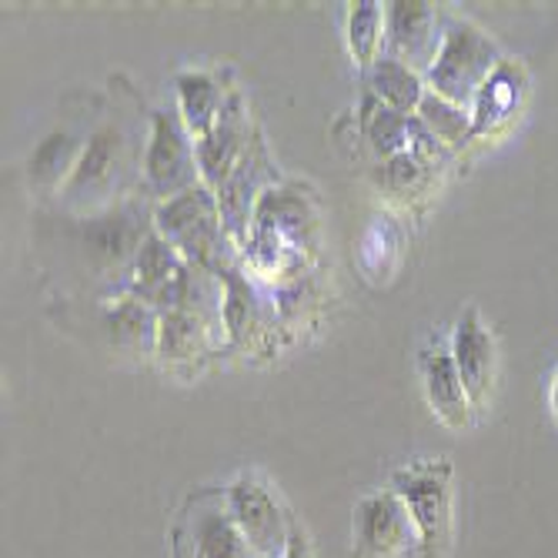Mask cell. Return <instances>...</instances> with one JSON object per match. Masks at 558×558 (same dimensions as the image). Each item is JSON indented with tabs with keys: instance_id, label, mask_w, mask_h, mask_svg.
Wrapping results in <instances>:
<instances>
[{
	"instance_id": "obj_15",
	"label": "cell",
	"mask_w": 558,
	"mask_h": 558,
	"mask_svg": "<svg viewBox=\"0 0 558 558\" xmlns=\"http://www.w3.org/2000/svg\"><path fill=\"white\" fill-rule=\"evenodd\" d=\"M418 375H422V388H425L428 409L435 412V418L445 422L454 432L469 428L475 404H472V398L465 391V381H462L459 368H454L451 348H445V344L425 348L418 354Z\"/></svg>"
},
{
	"instance_id": "obj_21",
	"label": "cell",
	"mask_w": 558,
	"mask_h": 558,
	"mask_svg": "<svg viewBox=\"0 0 558 558\" xmlns=\"http://www.w3.org/2000/svg\"><path fill=\"white\" fill-rule=\"evenodd\" d=\"M365 90L375 94L385 108L404 114V118H415L422 100L428 94L425 77L418 71H412L409 64H401L388 54H381L368 71H365Z\"/></svg>"
},
{
	"instance_id": "obj_2",
	"label": "cell",
	"mask_w": 558,
	"mask_h": 558,
	"mask_svg": "<svg viewBox=\"0 0 558 558\" xmlns=\"http://www.w3.org/2000/svg\"><path fill=\"white\" fill-rule=\"evenodd\" d=\"M147 131L124 108H114L90 128L77 171L58 194L61 215H94L131 197L128 187L141 181Z\"/></svg>"
},
{
	"instance_id": "obj_16",
	"label": "cell",
	"mask_w": 558,
	"mask_h": 558,
	"mask_svg": "<svg viewBox=\"0 0 558 558\" xmlns=\"http://www.w3.org/2000/svg\"><path fill=\"white\" fill-rule=\"evenodd\" d=\"M187 538H191L194 558H258L244 542L241 529L234 525L228 501L218 495L191 498Z\"/></svg>"
},
{
	"instance_id": "obj_18",
	"label": "cell",
	"mask_w": 558,
	"mask_h": 558,
	"mask_svg": "<svg viewBox=\"0 0 558 558\" xmlns=\"http://www.w3.org/2000/svg\"><path fill=\"white\" fill-rule=\"evenodd\" d=\"M251 231L262 234H275L278 241H294L301 244L315 231V208L312 201L304 197L298 187L288 184H271L258 208H255V221H251Z\"/></svg>"
},
{
	"instance_id": "obj_4",
	"label": "cell",
	"mask_w": 558,
	"mask_h": 558,
	"mask_svg": "<svg viewBox=\"0 0 558 558\" xmlns=\"http://www.w3.org/2000/svg\"><path fill=\"white\" fill-rule=\"evenodd\" d=\"M501 47L492 34H485L478 24L445 14L441 27V47L435 54V64L425 74V87L451 105L472 108L475 94L488 81V74L501 64Z\"/></svg>"
},
{
	"instance_id": "obj_23",
	"label": "cell",
	"mask_w": 558,
	"mask_h": 558,
	"mask_svg": "<svg viewBox=\"0 0 558 558\" xmlns=\"http://www.w3.org/2000/svg\"><path fill=\"white\" fill-rule=\"evenodd\" d=\"M359 131H362L365 147L375 155V161L398 158L412 144V118L385 108L368 90L362 94V105H359Z\"/></svg>"
},
{
	"instance_id": "obj_26",
	"label": "cell",
	"mask_w": 558,
	"mask_h": 558,
	"mask_svg": "<svg viewBox=\"0 0 558 558\" xmlns=\"http://www.w3.org/2000/svg\"><path fill=\"white\" fill-rule=\"evenodd\" d=\"M375 184L388 194H398V197H412V194H422L432 187L435 181V168L425 165L422 158H415L412 150H404L398 158H388V161H378L375 171H372Z\"/></svg>"
},
{
	"instance_id": "obj_9",
	"label": "cell",
	"mask_w": 558,
	"mask_h": 558,
	"mask_svg": "<svg viewBox=\"0 0 558 558\" xmlns=\"http://www.w3.org/2000/svg\"><path fill=\"white\" fill-rule=\"evenodd\" d=\"M445 17L425 0H391L385 4V54L409 64L422 77L435 64Z\"/></svg>"
},
{
	"instance_id": "obj_5",
	"label": "cell",
	"mask_w": 558,
	"mask_h": 558,
	"mask_svg": "<svg viewBox=\"0 0 558 558\" xmlns=\"http://www.w3.org/2000/svg\"><path fill=\"white\" fill-rule=\"evenodd\" d=\"M197 184H205L197 165V141L187 131L178 105L155 108L147 114V147L141 168L144 197L161 205V201H171Z\"/></svg>"
},
{
	"instance_id": "obj_13",
	"label": "cell",
	"mask_w": 558,
	"mask_h": 558,
	"mask_svg": "<svg viewBox=\"0 0 558 558\" xmlns=\"http://www.w3.org/2000/svg\"><path fill=\"white\" fill-rule=\"evenodd\" d=\"M158 322L161 315L131 294L100 298L94 312L97 338L118 354H158Z\"/></svg>"
},
{
	"instance_id": "obj_24",
	"label": "cell",
	"mask_w": 558,
	"mask_h": 558,
	"mask_svg": "<svg viewBox=\"0 0 558 558\" xmlns=\"http://www.w3.org/2000/svg\"><path fill=\"white\" fill-rule=\"evenodd\" d=\"M348 50L362 74L385 54V4H378V0H359V4H351Z\"/></svg>"
},
{
	"instance_id": "obj_3",
	"label": "cell",
	"mask_w": 558,
	"mask_h": 558,
	"mask_svg": "<svg viewBox=\"0 0 558 558\" xmlns=\"http://www.w3.org/2000/svg\"><path fill=\"white\" fill-rule=\"evenodd\" d=\"M155 231L168 238L194 268L221 275L225 268L238 265V244L225 228L218 194L208 184H197L155 205Z\"/></svg>"
},
{
	"instance_id": "obj_22",
	"label": "cell",
	"mask_w": 558,
	"mask_h": 558,
	"mask_svg": "<svg viewBox=\"0 0 558 558\" xmlns=\"http://www.w3.org/2000/svg\"><path fill=\"white\" fill-rule=\"evenodd\" d=\"M184 265L187 262L181 258V251L168 238H161L158 231H150L137 262H134V271H131V281H128L124 294L150 304L158 298V291H165L184 271Z\"/></svg>"
},
{
	"instance_id": "obj_1",
	"label": "cell",
	"mask_w": 558,
	"mask_h": 558,
	"mask_svg": "<svg viewBox=\"0 0 558 558\" xmlns=\"http://www.w3.org/2000/svg\"><path fill=\"white\" fill-rule=\"evenodd\" d=\"M64 255L77 275L87 278L100 298L124 294L141 247L155 231V201L131 194L105 211L64 215Z\"/></svg>"
},
{
	"instance_id": "obj_27",
	"label": "cell",
	"mask_w": 558,
	"mask_h": 558,
	"mask_svg": "<svg viewBox=\"0 0 558 558\" xmlns=\"http://www.w3.org/2000/svg\"><path fill=\"white\" fill-rule=\"evenodd\" d=\"M551 409H555V415H558V375H555V381H551Z\"/></svg>"
},
{
	"instance_id": "obj_17",
	"label": "cell",
	"mask_w": 558,
	"mask_h": 558,
	"mask_svg": "<svg viewBox=\"0 0 558 558\" xmlns=\"http://www.w3.org/2000/svg\"><path fill=\"white\" fill-rule=\"evenodd\" d=\"M87 137H90V131H81L71 124H58L54 131H47L27 158L31 187L40 194H61L64 184L71 181V174L77 171Z\"/></svg>"
},
{
	"instance_id": "obj_25",
	"label": "cell",
	"mask_w": 558,
	"mask_h": 558,
	"mask_svg": "<svg viewBox=\"0 0 558 558\" xmlns=\"http://www.w3.org/2000/svg\"><path fill=\"white\" fill-rule=\"evenodd\" d=\"M448 150L451 155H459V150L469 147V141H475V131H472V111L469 108H459V105H451V100L438 97V94H425L422 100V108L415 114Z\"/></svg>"
},
{
	"instance_id": "obj_14",
	"label": "cell",
	"mask_w": 558,
	"mask_h": 558,
	"mask_svg": "<svg viewBox=\"0 0 558 558\" xmlns=\"http://www.w3.org/2000/svg\"><path fill=\"white\" fill-rule=\"evenodd\" d=\"M529 97V71L515 58H501V64L488 74L482 90L472 100V131L475 137H488L509 128Z\"/></svg>"
},
{
	"instance_id": "obj_20",
	"label": "cell",
	"mask_w": 558,
	"mask_h": 558,
	"mask_svg": "<svg viewBox=\"0 0 558 558\" xmlns=\"http://www.w3.org/2000/svg\"><path fill=\"white\" fill-rule=\"evenodd\" d=\"M225 335L191 312H165L158 322V354L165 365H191L221 341Z\"/></svg>"
},
{
	"instance_id": "obj_19",
	"label": "cell",
	"mask_w": 558,
	"mask_h": 558,
	"mask_svg": "<svg viewBox=\"0 0 558 558\" xmlns=\"http://www.w3.org/2000/svg\"><path fill=\"white\" fill-rule=\"evenodd\" d=\"M174 90H178V111L187 131L194 134V141H201L218 124L228 97L234 94L225 87V81L215 71H181L174 77Z\"/></svg>"
},
{
	"instance_id": "obj_11",
	"label": "cell",
	"mask_w": 558,
	"mask_h": 558,
	"mask_svg": "<svg viewBox=\"0 0 558 558\" xmlns=\"http://www.w3.org/2000/svg\"><path fill=\"white\" fill-rule=\"evenodd\" d=\"M451 359H454V368H459L462 381H465V391L472 398L475 409H485L488 398H492V388H495V372H498V348H495V335L492 328L482 322V312L475 308H465L462 318L454 322V331H451Z\"/></svg>"
},
{
	"instance_id": "obj_7",
	"label": "cell",
	"mask_w": 558,
	"mask_h": 558,
	"mask_svg": "<svg viewBox=\"0 0 558 558\" xmlns=\"http://www.w3.org/2000/svg\"><path fill=\"white\" fill-rule=\"evenodd\" d=\"M354 558H415L418 525L391 488L365 495L354 505Z\"/></svg>"
},
{
	"instance_id": "obj_8",
	"label": "cell",
	"mask_w": 558,
	"mask_h": 558,
	"mask_svg": "<svg viewBox=\"0 0 558 558\" xmlns=\"http://www.w3.org/2000/svg\"><path fill=\"white\" fill-rule=\"evenodd\" d=\"M228 512L241 529L244 542L258 558H284L291 542V525L271 485L258 475H238L225 488Z\"/></svg>"
},
{
	"instance_id": "obj_10",
	"label": "cell",
	"mask_w": 558,
	"mask_h": 558,
	"mask_svg": "<svg viewBox=\"0 0 558 558\" xmlns=\"http://www.w3.org/2000/svg\"><path fill=\"white\" fill-rule=\"evenodd\" d=\"M271 184H278V171H275V161L268 158V147L262 141V134L255 131V137H251V144L244 150V158L231 171V178L215 191L225 228L234 238V244L247 241L251 221H255V208Z\"/></svg>"
},
{
	"instance_id": "obj_6",
	"label": "cell",
	"mask_w": 558,
	"mask_h": 558,
	"mask_svg": "<svg viewBox=\"0 0 558 558\" xmlns=\"http://www.w3.org/2000/svg\"><path fill=\"white\" fill-rule=\"evenodd\" d=\"M391 492L418 525L415 558H445L451 548V465L422 462L391 475Z\"/></svg>"
},
{
	"instance_id": "obj_28",
	"label": "cell",
	"mask_w": 558,
	"mask_h": 558,
	"mask_svg": "<svg viewBox=\"0 0 558 558\" xmlns=\"http://www.w3.org/2000/svg\"><path fill=\"white\" fill-rule=\"evenodd\" d=\"M174 558H181V548H178V542H174Z\"/></svg>"
},
{
	"instance_id": "obj_12",
	"label": "cell",
	"mask_w": 558,
	"mask_h": 558,
	"mask_svg": "<svg viewBox=\"0 0 558 558\" xmlns=\"http://www.w3.org/2000/svg\"><path fill=\"white\" fill-rule=\"evenodd\" d=\"M255 124L247 118V108H244V97L241 90H234L228 97V105L218 118V124L197 141V165H201V181H205L211 191H218L231 171L238 168V161L244 158V150L255 137Z\"/></svg>"
}]
</instances>
